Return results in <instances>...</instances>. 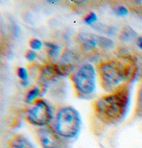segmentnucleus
<instances>
[{"mask_svg":"<svg viewBox=\"0 0 142 148\" xmlns=\"http://www.w3.org/2000/svg\"><path fill=\"white\" fill-rule=\"evenodd\" d=\"M101 84L105 89L115 90L132 74V65L120 60H108L103 61L98 68Z\"/></svg>","mask_w":142,"mask_h":148,"instance_id":"nucleus-2","label":"nucleus"},{"mask_svg":"<svg viewBox=\"0 0 142 148\" xmlns=\"http://www.w3.org/2000/svg\"><path fill=\"white\" fill-rule=\"evenodd\" d=\"M78 40L85 51H93L98 46V42L96 39V35L85 32H81L78 34Z\"/></svg>","mask_w":142,"mask_h":148,"instance_id":"nucleus-8","label":"nucleus"},{"mask_svg":"<svg viewBox=\"0 0 142 148\" xmlns=\"http://www.w3.org/2000/svg\"><path fill=\"white\" fill-rule=\"evenodd\" d=\"M84 23L87 25H94L96 23V21H98V16L94 12H89L88 14L84 17Z\"/></svg>","mask_w":142,"mask_h":148,"instance_id":"nucleus-17","label":"nucleus"},{"mask_svg":"<svg viewBox=\"0 0 142 148\" xmlns=\"http://www.w3.org/2000/svg\"><path fill=\"white\" fill-rule=\"evenodd\" d=\"M138 36L137 32L130 26H125L120 33V39L123 42H130Z\"/></svg>","mask_w":142,"mask_h":148,"instance_id":"nucleus-9","label":"nucleus"},{"mask_svg":"<svg viewBox=\"0 0 142 148\" xmlns=\"http://www.w3.org/2000/svg\"><path fill=\"white\" fill-rule=\"evenodd\" d=\"M96 39H97V42H98V46L105 49V50L112 49L115 45V44L112 40L110 38L106 37V36L96 35Z\"/></svg>","mask_w":142,"mask_h":148,"instance_id":"nucleus-12","label":"nucleus"},{"mask_svg":"<svg viewBox=\"0 0 142 148\" xmlns=\"http://www.w3.org/2000/svg\"><path fill=\"white\" fill-rule=\"evenodd\" d=\"M136 114L139 117H142V84H140L138 96H137V104H136Z\"/></svg>","mask_w":142,"mask_h":148,"instance_id":"nucleus-15","label":"nucleus"},{"mask_svg":"<svg viewBox=\"0 0 142 148\" xmlns=\"http://www.w3.org/2000/svg\"><path fill=\"white\" fill-rule=\"evenodd\" d=\"M36 137L42 148H71L70 141L62 138L54 127L39 128L36 131Z\"/></svg>","mask_w":142,"mask_h":148,"instance_id":"nucleus-6","label":"nucleus"},{"mask_svg":"<svg viewBox=\"0 0 142 148\" xmlns=\"http://www.w3.org/2000/svg\"><path fill=\"white\" fill-rule=\"evenodd\" d=\"M82 128L79 112L71 106L60 108L55 114L54 129L60 135L70 141L78 137Z\"/></svg>","mask_w":142,"mask_h":148,"instance_id":"nucleus-3","label":"nucleus"},{"mask_svg":"<svg viewBox=\"0 0 142 148\" xmlns=\"http://www.w3.org/2000/svg\"><path fill=\"white\" fill-rule=\"evenodd\" d=\"M114 12L117 17H125L128 15L129 11L124 5H118L114 8Z\"/></svg>","mask_w":142,"mask_h":148,"instance_id":"nucleus-16","label":"nucleus"},{"mask_svg":"<svg viewBox=\"0 0 142 148\" xmlns=\"http://www.w3.org/2000/svg\"><path fill=\"white\" fill-rule=\"evenodd\" d=\"M39 94H40V88L34 87L27 93V95H26V98H25V101L27 103L32 102L33 100H35L38 96H39Z\"/></svg>","mask_w":142,"mask_h":148,"instance_id":"nucleus-14","label":"nucleus"},{"mask_svg":"<svg viewBox=\"0 0 142 148\" xmlns=\"http://www.w3.org/2000/svg\"><path fill=\"white\" fill-rule=\"evenodd\" d=\"M45 46L47 48V53H48V58L51 60H56L59 57V54H60V46L56 44H54V43H49V42H46L45 44Z\"/></svg>","mask_w":142,"mask_h":148,"instance_id":"nucleus-11","label":"nucleus"},{"mask_svg":"<svg viewBox=\"0 0 142 148\" xmlns=\"http://www.w3.org/2000/svg\"><path fill=\"white\" fill-rule=\"evenodd\" d=\"M137 45L142 50V36H139L138 38H137Z\"/></svg>","mask_w":142,"mask_h":148,"instance_id":"nucleus-20","label":"nucleus"},{"mask_svg":"<svg viewBox=\"0 0 142 148\" xmlns=\"http://www.w3.org/2000/svg\"><path fill=\"white\" fill-rule=\"evenodd\" d=\"M93 29L104 34V35H107V36H113L115 35V29L114 27H111V26H108L107 24H103V23H97V24H94L92 26Z\"/></svg>","mask_w":142,"mask_h":148,"instance_id":"nucleus-10","label":"nucleus"},{"mask_svg":"<svg viewBox=\"0 0 142 148\" xmlns=\"http://www.w3.org/2000/svg\"><path fill=\"white\" fill-rule=\"evenodd\" d=\"M131 102L130 89L123 84L112 92L99 98L93 105L96 116L102 123L115 125L126 118Z\"/></svg>","mask_w":142,"mask_h":148,"instance_id":"nucleus-1","label":"nucleus"},{"mask_svg":"<svg viewBox=\"0 0 142 148\" xmlns=\"http://www.w3.org/2000/svg\"><path fill=\"white\" fill-rule=\"evenodd\" d=\"M71 79L77 94L80 96H90L96 90L97 73L92 64L81 65L72 74Z\"/></svg>","mask_w":142,"mask_h":148,"instance_id":"nucleus-4","label":"nucleus"},{"mask_svg":"<svg viewBox=\"0 0 142 148\" xmlns=\"http://www.w3.org/2000/svg\"><path fill=\"white\" fill-rule=\"evenodd\" d=\"M29 46H30L31 50L37 51V50H40L43 47V43L40 41L39 39H37V38H32L30 41H29Z\"/></svg>","mask_w":142,"mask_h":148,"instance_id":"nucleus-18","label":"nucleus"},{"mask_svg":"<svg viewBox=\"0 0 142 148\" xmlns=\"http://www.w3.org/2000/svg\"><path fill=\"white\" fill-rule=\"evenodd\" d=\"M37 57V53L36 52V51H33V50H29L26 52L25 54V58L28 61H34Z\"/></svg>","mask_w":142,"mask_h":148,"instance_id":"nucleus-19","label":"nucleus"},{"mask_svg":"<svg viewBox=\"0 0 142 148\" xmlns=\"http://www.w3.org/2000/svg\"><path fill=\"white\" fill-rule=\"evenodd\" d=\"M8 148H36V146L23 134H16L10 138Z\"/></svg>","mask_w":142,"mask_h":148,"instance_id":"nucleus-7","label":"nucleus"},{"mask_svg":"<svg viewBox=\"0 0 142 148\" xmlns=\"http://www.w3.org/2000/svg\"><path fill=\"white\" fill-rule=\"evenodd\" d=\"M17 75L20 78V80L21 81V84L23 86H28L29 84V74L28 71L25 68H22V66H20L17 69Z\"/></svg>","mask_w":142,"mask_h":148,"instance_id":"nucleus-13","label":"nucleus"},{"mask_svg":"<svg viewBox=\"0 0 142 148\" xmlns=\"http://www.w3.org/2000/svg\"><path fill=\"white\" fill-rule=\"evenodd\" d=\"M55 118L54 111L51 104L45 99H37L27 111L26 119L28 122L38 128L49 126Z\"/></svg>","mask_w":142,"mask_h":148,"instance_id":"nucleus-5","label":"nucleus"}]
</instances>
